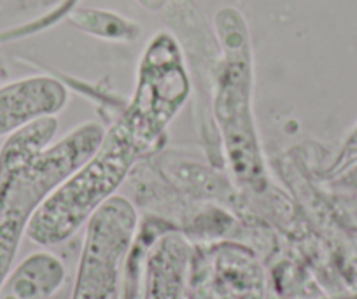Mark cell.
Here are the masks:
<instances>
[{"label":"cell","mask_w":357,"mask_h":299,"mask_svg":"<svg viewBox=\"0 0 357 299\" xmlns=\"http://www.w3.org/2000/svg\"><path fill=\"white\" fill-rule=\"evenodd\" d=\"M67 86L51 75H30L0 86V139L43 116H58L68 105Z\"/></svg>","instance_id":"cell-5"},{"label":"cell","mask_w":357,"mask_h":299,"mask_svg":"<svg viewBox=\"0 0 357 299\" xmlns=\"http://www.w3.org/2000/svg\"><path fill=\"white\" fill-rule=\"evenodd\" d=\"M221 58L215 70L212 114L229 168L242 184L261 187L266 181L263 151L252 114V56L249 32L238 11L225 8L215 16Z\"/></svg>","instance_id":"cell-2"},{"label":"cell","mask_w":357,"mask_h":299,"mask_svg":"<svg viewBox=\"0 0 357 299\" xmlns=\"http://www.w3.org/2000/svg\"><path fill=\"white\" fill-rule=\"evenodd\" d=\"M191 75L177 37L154 33L137 67L128 105L105 130L95 153L37 208L26 238L51 249L77 235L142 158L160 147L165 133L191 96Z\"/></svg>","instance_id":"cell-1"},{"label":"cell","mask_w":357,"mask_h":299,"mask_svg":"<svg viewBox=\"0 0 357 299\" xmlns=\"http://www.w3.org/2000/svg\"><path fill=\"white\" fill-rule=\"evenodd\" d=\"M137 2H139L144 9H147V11L158 13L167 6L168 0H137Z\"/></svg>","instance_id":"cell-10"},{"label":"cell","mask_w":357,"mask_h":299,"mask_svg":"<svg viewBox=\"0 0 357 299\" xmlns=\"http://www.w3.org/2000/svg\"><path fill=\"white\" fill-rule=\"evenodd\" d=\"M104 133L100 123H81L33 163L0 175V285L13 270L37 208L95 153Z\"/></svg>","instance_id":"cell-3"},{"label":"cell","mask_w":357,"mask_h":299,"mask_svg":"<svg viewBox=\"0 0 357 299\" xmlns=\"http://www.w3.org/2000/svg\"><path fill=\"white\" fill-rule=\"evenodd\" d=\"M137 235L135 205L121 194L112 196L84 226L70 299H123L126 259Z\"/></svg>","instance_id":"cell-4"},{"label":"cell","mask_w":357,"mask_h":299,"mask_svg":"<svg viewBox=\"0 0 357 299\" xmlns=\"http://www.w3.org/2000/svg\"><path fill=\"white\" fill-rule=\"evenodd\" d=\"M65 280L63 261L50 250H39L13 266L0 285V299H53L63 289Z\"/></svg>","instance_id":"cell-6"},{"label":"cell","mask_w":357,"mask_h":299,"mask_svg":"<svg viewBox=\"0 0 357 299\" xmlns=\"http://www.w3.org/2000/svg\"><path fill=\"white\" fill-rule=\"evenodd\" d=\"M357 164V123L350 128L345 139L340 144V149L333 156L331 163L326 167L324 175L328 178L340 177Z\"/></svg>","instance_id":"cell-9"},{"label":"cell","mask_w":357,"mask_h":299,"mask_svg":"<svg viewBox=\"0 0 357 299\" xmlns=\"http://www.w3.org/2000/svg\"><path fill=\"white\" fill-rule=\"evenodd\" d=\"M70 20L75 26L86 30L91 36L109 40H133L140 32L139 25L107 11L84 9V11H75Z\"/></svg>","instance_id":"cell-8"},{"label":"cell","mask_w":357,"mask_h":299,"mask_svg":"<svg viewBox=\"0 0 357 299\" xmlns=\"http://www.w3.org/2000/svg\"><path fill=\"white\" fill-rule=\"evenodd\" d=\"M56 116H43L9 133L0 146V175L33 163L54 144L58 133Z\"/></svg>","instance_id":"cell-7"}]
</instances>
